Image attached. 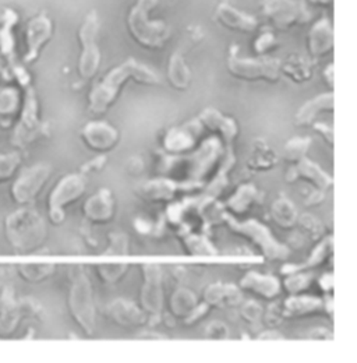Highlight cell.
<instances>
[{
    "label": "cell",
    "instance_id": "1",
    "mask_svg": "<svg viewBox=\"0 0 357 363\" xmlns=\"http://www.w3.org/2000/svg\"><path fill=\"white\" fill-rule=\"evenodd\" d=\"M129 82H135L141 86H158L161 84V77L147 65L129 57L109 70L96 84H94L89 94V112L95 115L108 112L119 98L122 87Z\"/></svg>",
    "mask_w": 357,
    "mask_h": 363
},
{
    "label": "cell",
    "instance_id": "2",
    "mask_svg": "<svg viewBox=\"0 0 357 363\" xmlns=\"http://www.w3.org/2000/svg\"><path fill=\"white\" fill-rule=\"evenodd\" d=\"M3 233L17 255L27 256L44 246L47 228L44 217L33 206H21L4 218Z\"/></svg>",
    "mask_w": 357,
    "mask_h": 363
},
{
    "label": "cell",
    "instance_id": "3",
    "mask_svg": "<svg viewBox=\"0 0 357 363\" xmlns=\"http://www.w3.org/2000/svg\"><path fill=\"white\" fill-rule=\"evenodd\" d=\"M159 0H135L126 16V28L134 43L148 50H159L172 37L171 26L164 20L151 18Z\"/></svg>",
    "mask_w": 357,
    "mask_h": 363
},
{
    "label": "cell",
    "instance_id": "4",
    "mask_svg": "<svg viewBox=\"0 0 357 363\" xmlns=\"http://www.w3.org/2000/svg\"><path fill=\"white\" fill-rule=\"evenodd\" d=\"M67 309L74 323L86 335H92L96 327V309L89 272L83 266L69 270Z\"/></svg>",
    "mask_w": 357,
    "mask_h": 363
},
{
    "label": "cell",
    "instance_id": "5",
    "mask_svg": "<svg viewBox=\"0 0 357 363\" xmlns=\"http://www.w3.org/2000/svg\"><path fill=\"white\" fill-rule=\"evenodd\" d=\"M226 69L232 77L243 82L276 83L282 77L279 59L268 56L244 57L239 55L237 45L232 46L229 50Z\"/></svg>",
    "mask_w": 357,
    "mask_h": 363
},
{
    "label": "cell",
    "instance_id": "6",
    "mask_svg": "<svg viewBox=\"0 0 357 363\" xmlns=\"http://www.w3.org/2000/svg\"><path fill=\"white\" fill-rule=\"evenodd\" d=\"M101 31V23L98 13L91 10L86 17L77 33V40L80 44V56L77 63V73L81 80L87 82L96 76L101 66V49L98 46V37Z\"/></svg>",
    "mask_w": 357,
    "mask_h": 363
},
{
    "label": "cell",
    "instance_id": "7",
    "mask_svg": "<svg viewBox=\"0 0 357 363\" xmlns=\"http://www.w3.org/2000/svg\"><path fill=\"white\" fill-rule=\"evenodd\" d=\"M260 10L276 31H289L312 20V11L306 0H261Z\"/></svg>",
    "mask_w": 357,
    "mask_h": 363
},
{
    "label": "cell",
    "instance_id": "8",
    "mask_svg": "<svg viewBox=\"0 0 357 363\" xmlns=\"http://www.w3.org/2000/svg\"><path fill=\"white\" fill-rule=\"evenodd\" d=\"M87 190V182L81 174H69L56 182L47 196V218L53 225L63 224L66 208L77 203Z\"/></svg>",
    "mask_w": 357,
    "mask_h": 363
},
{
    "label": "cell",
    "instance_id": "9",
    "mask_svg": "<svg viewBox=\"0 0 357 363\" xmlns=\"http://www.w3.org/2000/svg\"><path fill=\"white\" fill-rule=\"evenodd\" d=\"M222 220L234 233L249 239L254 246H257L260 253L268 260L288 259V256H289L288 246L279 243L273 238L269 228L261 224L260 221H256V220L237 221L227 214H223Z\"/></svg>",
    "mask_w": 357,
    "mask_h": 363
},
{
    "label": "cell",
    "instance_id": "10",
    "mask_svg": "<svg viewBox=\"0 0 357 363\" xmlns=\"http://www.w3.org/2000/svg\"><path fill=\"white\" fill-rule=\"evenodd\" d=\"M50 177L52 167L42 162L23 169L20 168L10 186V199L18 207L33 206L42 193Z\"/></svg>",
    "mask_w": 357,
    "mask_h": 363
},
{
    "label": "cell",
    "instance_id": "11",
    "mask_svg": "<svg viewBox=\"0 0 357 363\" xmlns=\"http://www.w3.org/2000/svg\"><path fill=\"white\" fill-rule=\"evenodd\" d=\"M41 308L33 299H16L11 291L0 295V337L16 333L24 318H38Z\"/></svg>",
    "mask_w": 357,
    "mask_h": 363
},
{
    "label": "cell",
    "instance_id": "12",
    "mask_svg": "<svg viewBox=\"0 0 357 363\" xmlns=\"http://www.w3.org/2000/svg\"><path fill=\"white\" fill-rule=\"evenodd\" d=\"M140 270L142 277L140 306L148 316H159L165 305L164 272L155 264H144Z\"/></svg>",
    "mask_w": 357,
    "mask_h": 363
},
{
    "label": "cell",
    "instance_id": "13",
    "mask_svg": "<svg viewBox=\"0 0 357 363\" xmlns=\"http://www.w3.org/2000/svg\"><path fill=\"white\" fill-rule=\"evenodd\" d=\"M42 133V125L38 115V102L35 94L30 91L23 99L21 111L16 119L11 144L17 148H24L34 143Z\"/></svg>",
    "mask_w": 357,
    "mask_h": 363
},
{
    "label": "cell",
    "instance_id": "14",
    "mask_svg": "<svg viewBox=\"0 0 357 363\" xmlns=\"http://www.w3.org/2000/svg\"><path fill=\"white\" fill-rule=\"evenodd\" d=\"M53 35V23L49 18L47 14L41 13L35 17H33L27 26H26V31H24V62L26 63H33L35 62L42 49L47 45V43L52 40Z\"/></svg>",
    "mask_w": 357,
    "mask_h": 363
},
{
    "label": "cell",
    "instance_id": "15",
    "mask_svg": "<svg viewBox=\"0 0 357 363\" xmlns=\"http://www.w3.org/2000/svg\"><path fill=\"white\" fill-rule=\"evenodd\" d=\"M214 20L223 28L242 34H254L260 28V21L256 16L243 11L227 1H221L215 7Z\"/></svg>",
    "mask_w": 357,
    "mask_h": 363
},
{
    "label": "cell",
    "instance_id": "16",
    "mask_svg": "<svg viewBox=\"0 0 357 363\" xmlns=\"http://www.w3.org/2000/svg\"><path fill=\"white\" fill-rule=\"evenodd\" d=\"M80 136L86 147L98 154H105L113 150L120 140V135L116 128L101 121L87 123L83 128Z\"/></svg>",
    "mask_w": 357,
    "mask_h": 363
},
{
    "label": "cell",
    "instance_id": "17",
    "mask_svg": "<svg viewBox=\"0 0 357 363\" xmlns=\"http://www.w3.org/2000/svg\"><path fill=\"white\" fill-rule=\"evenodd\" d=\"M84 218L91 224H108L115 216V199L109 189H99L83 204Z\"/></svg>",
    "mask_w": 357,
    "mask_h": 363
},
{
    "label": "cell",
    "instance_id": "18",
    "mask_svg": "<svg viewBox=\"0 0 357 363\" xmlns=\"http://www.w3.org/2000/svg\"><path fill=\"white\" fill-rule=\"evenodd\" d=\"M334 27L328 17H321L312 23L307 33V52L312 59H321L334 49Z\"/></svg>",
    "mask_w": 357,
    "mask_h": 363
},
{
    "label": "cell",
    "instance_id": "19",
    "mask_svg": "<svg viewBox=\"0 0 357 363\" xmlns=\"http://www.w3.org/2000/svg\"><path fill=\"white\" fill-rule=\"evenodd\" d=\"M201 132H203V125L198 119L191 121L180 128H175L169 130L165 136L164 140L165 150L169 154L181 155L183 152L190 151L197 144V140L200 138Z\"/></svg>",
    "mask_w": 357,
    "mask_h": 363
},
{
    "label": "cell",
    "instance_id": "20",
    "mask_svg": "<svg viewBox=\"0 0 357 363\" xmlns=\"http://www.w3.org/2000/svg\"><path fill=\"white\" fill-rule=\"evenodd\" d=\"M240 286L264 301H275L282 291V282L276 277L263 272H247L240 281Z\"/></svg>",
    "mask_w": 357,
    "mask_h": 363
},
{
    "label": "cell",
    "instance_id": "21",
    "mask_svg": "<svg viewBox=\"0 0 357 363\" xmlns=\"http://www.w3.org/2000/svg\"><path fill=\"white\" fill-rule=\"evenodd\" d=\"M108 315L115 324L125 328L144 325L148 320V315L141 309V306L128 299H115L108 306Z\"/></svg>",
    "mask_w": 357,
    "mask_h": 363
},
{
    "label": "cell",
    "instance_id": "22",
    "mask_svg": "<svg viewBox=\"0 0 357 363\" xmlns=\"http://www.w3.org/2000/svg\"><path fill=\"white\" fill-rule=\"evenodd\" d=\"M296 179L307 181L312 183L315 189H319L324 191H327L332 186L331 175H328L318 164L307 160V157L290 167V174L288 175V181L295 182Z\"/></svg>",
    "mask_w": 357,
    "mask_h": 363
},
{
    "label": "cell",
    "instance_id": "23",
    "mask_svg": "<svg viewBox=\"0 0 357 363\" xmlns=\"http://www.w3.org/2000/svg\"><path fill=\"white\" fill-rule=\"evenodd\" d=\"M325 312V301L307 296V295H292L289 299L282 302V313L285 318H306Z\"/></svg>",
    "mask_w": 357,
    "mask_h": 363
},
{
    "label": "cell",
    "instance_id": "24",
    "mask_svg": "<svg viewBox=\"0 0 357 363\" xmlns=\"http://www.w3.org/2000/svg\"><path fill=\"white\" fill-rule=\"evenodd\" d=\"M243 301L242 292L232 284H211L204 291V303L210 308H234Z\"/></svg>",
    "mask_w": 357,
    "mask_h": 363
},
{
    "label": "cell",
    "instance_id": "25",
    "mask_svg": "<svg viewBox=\"0 0 357 363\" xmlns=\"http://www.w3.org/2000/svg\"><path fill=\"white\" fill-rule=\"evenodd\" d=\"M325 112H328V113L334 112L332 91L319 94L312 99H309L306 104H303L296 113V118H295L296 125L302 126V128L312 126L314 121L317 119V116H319L321 113H325Z\"/></svg>",
    "mask_w": 357,
    "mask_h": 363
},
{
    "label": "cell",
    "instance_id": "26",
    "mask_svg": "<svg viewBox=\"0 0 357 363\" xmlns=\"http://www.w3.org/2000/svg\"><path fill=\"white\" fill-rule=\"evenodd\" d=\"M178 187V183L171 179L144 182L137 187V194L145 201H171L176 199Z\"/></svg>",
    "mask_w": 357,
    "mask_h": 363
},
{
    "label": "cell",
    "instance_id": "27",
    "mask_svg": "<svg viewBox=\"0 0 357 363\" xmlns=\"http://www.w3.org/2000/svg\"><path fill=\"white\" fill-rule=\"evenodd\" d=\"M198 121L201 122L203 128H207L211 132L220 135L227 144H230L232 140L237 136L236 122L233 119L225 116L217 109H205L200 115Z\"/></svg>",
    "mask_w": 357,
    "mask_h": 363
},
{
    "label": "cell",
    "instance_id": "28",
    "mask_svg": "<svg viewBox=\"0 0 357 363\" xmlns=\"http://www.w3.org/2000/svg\"><path fill=\"white\" fill-rule=\"evenodd\" d=\"M278 164V155L267 141L257 138L251 143L247 167L254 171H268Z\"/></svg>",
    "mask_w": 357,
    "mask_h": 363
},
{
    "label": "cell",
    "instance_id": "29",
    "mask_svg": "<svg viewBox=\"0 0 357 363\" xmlns=\"http://www.w3.org/2000/svg\"><path fill=\"white\" fill-rule=\"evenodd\" d=\"M191 70L186 63L181 49H178L172 53L168 63V82L175 90L186 91L191 86Z\"/></svg>",
    "mask_w": 357,
    "mask_h": 363
},
{
    "label": "cell",
    "instance_id": "30",
    "mask_svg": "<svg viewBox=\"0 0 357 363\" xmlns=\"http://www.w3.org/2000/svg\"><path fill=\"white\" fill-rule=\"evenodd\" d=\"M23 105V98L14 87H0V128L11 126Z\"/></svg>",
    "mask_w": 357,
    "mask_h": 363
},
{
    "label": "cell",
    "instance_id": "31",
    "mask_svg": "<svg viewBox=\"0 0 357 363\" xmlns=\"http://www.w3.org/2000/svg\"><path fill=\"white\" fill-rule=\"evenodd\" d=\"M280 73L298 84L312 80L314 70L312 62L303 56L292 55L285 62H280Z\"/></svg>",
    "mask_w": 357,
    "mask_h": 363
},
{
    "label": "cell",
    "instance_id": "32",
    "mask_svg": "<svg viewBox=\"0 0 357 363\" xmlns=\"http://www.w3.org/2000/svg\"><path fill=\"white\" fill-rule=\"evenodd\" d=\"M271 218L272 221L282 229H292L296 227L299 211L296 206L286 197L276 199L271 206Z\"/></svg>",
    "mask_w": 357,
    "mask_h": 363
},
{
    "label": "cell",
    "instance_id": "33",
    "mask_svg": "<svg viewBox=\"0 0 357 363\" xmlns=\"http://www.w3.org/2000/svg\"><path fill=\"white\" fill-rule=\"evenodd\" d=\"M16 272L20 277V279L24 282L40 284L49 279L56 272V266L52 263L24 262L16 266Z\"/></svg>",
    "mask_w": 357,
    "mask_h": 363
},
{
    "label": "cell",
    "instance_id": "34",
    "mask_svg": "<svg viewBox=\"0 0 357 363\" xmlns=\"http://www.w3.org/2000/svg\"><path fill=\"white\" fill-rule=\"evenodd\" d=\"M197 305H198L197 296L190 289L183 286H178L175 289L169 301V309L172 316L184 318V320L193 313Z\"/></svg>",
    "mask_w": 357,
    "mask_h": 363
},
{
    "label": "cell",
    "instance_id": "35",
    "mask_svg": "<svg viewBox=\"0 0 357 363\" xmlns=\"http://www.w3.org/2000/svg\"><path fill=\"white\" fill-rule=\"evenodd\" d=\"M257 200H259V190L253 184H243L227 200L226 207L234 214H244L251 208V206L257 203Z\"/></svg>",
    "mask_w": 357,
    "mask_h": 363
},
{
    "label": "cell",
    "instance_id": "36",
    "mask_svg": "<svg viewBox=\"0 0 357 363\" xmlns=\"http://www.w3.org/2000/svg\"><path fill=\"white\" fill-rule=\"evenodd\" d=\"M317 243L318 245L314 247V250H312L310 257L307 259V262L305 264L296 266L295 269H289V272H286V274L292 272H309V270L322 266L332 255V250H334L332 238L331 236H324Z\"/></svg>",
    "mask_w": 357,
    "mask_h": 363
},
{
    "label": "cell",
    "instance_id": "37",
    "mask_svg": "<svg viewBox=\"0 0 357 363\" xmlns=\"http://www.w3.org/2000/svg\"><path fill=\"white\" fill-rule=\"evenodd\" d=\"M312 145L310 137H293L286 141L283 147V158L288 164L295 165L307 157Z\"/></svg>",
    "mask_w": 357,
    "mask_h": 363
},
{
    "label": "cell",
    "instance_id": "38",
    "mask_svg": "<svg viewBox=\"0 0 357 363\" xmlns=\"http://www.w3.org/2000/svg\"><path fill=\"white\" fill-rule=\"evenodd\" d=\"M296 225L300 228V235L306 239V240H312V242H318L325 236V227L324 224L312 214L306 213V214H299L298 223Z\"/></svg>",
    "mask_w": 357,
    "mask_h": 363
},
{
    "label": "cell",
    "instance_id": "39",
    "mask_svg": "<svg viewBox=\"0 0 357 363\" xmlns=\"http://www.w3.org/2000/svg\"><path fill=\"white\" fill-rule=\"evenodd\" d=\"M129 270H130V266L123 263H106L95 267L98 278L108 285H115L120 282L126 277Z\"/></svg>",
    "mask_w": 357,
    "mask_h": 363
},
{
    "label": "cell",
    "instance_id": "40",
    "mask_svg": "<svg viewBox=\"0 0 357 363\" xmlns=\"http://www.w3.org/2000/svg\"><path fill=\"white\" fill-rule=\"evenodd\" d=\"M312 285V275L309 272H292L286 274L282 286L290 295H299Z\"/></svg>",
    "mask_w": 357,
    "mask_h": 363
},
{
    "label": "cell",
    "instance_id": "41",
    "mask_svg": "<svg viewBox=\"0 0 357 363\" xmlns=\"http://www.w3.org/2000/svg\"><path fill=\"white\" fill-rule=\"evenodd\" d=\"M23 158L18 151L0 152V183L10 181L20 171Z\"/></svg>",
    "mask_w": 357,
    "mask_h": 363
},
{
    "label": "cell",
    "instance_id": "42",
    "mask_svg": "<svg viewBox=\"0 0 357 363\" xmlns=\"http://www.w3.org/2000/svg\"><path fill=\"white\" fill-rule=\"evenodd\" d=\"M184 243V247L187 249L188 253L191 255H214L215 253V249L212 247V245L207 240V238L204 236H200V235H187L183 240Z\"/></svg>",
    "mask_w": 357,
    "mask_h": 363
},
{
    "label": "cell",
    "instance_id": "43",
    "mask_svg": "<svg viewBox=\"0 0 357 363\" xmlns=\"http://www.w3.org/2000/svg\"><path fill=\"white\" fill-rule=\"evenodd\" d=\"M278 46V40L272 31H263L260 33L254 43H253V50L257 56H267L271 50H273Z\"/></svg>",
    "mask_w": 357,
    "mask_h": 363
},
{
    "label": "cell",
    "instance_id": "44",
    "mask_svg": "<svg viewBox=\"0 0 357 363\" xmlns=\"http://www.w3.org/2000/svg\"><path fill=\"white\" fill-rule=\"evenodd\" d=\"M264 315V311L261 308L260 303H257L256 301H247V302H243L242 306H240V316L250 323V324H256V323H260L261 318Z\"/></svg>",
    "mask_w": 357,
    "mask_h": 363
},
{
    "label": "cell",
    "instance_id": "45",
    "mask_svg": "<svg viewBox=\"0 0 357 363\" xmlns=\"http://www.w3.org/2000/svg\"><path fill=\"white\" fill-rule=\"evenodd\" d=\"M129 252V238L122 232H113L109 235V245L106 253L126 255Z\"/></svg>",
    "mask_w": 357,
    "mask_h": 363
},
{
    "label": "cell",
    "instance_id": "46",
    "mask_svg": "<svg viewBox=\"0 0 357 363\" xmlns=\"http://www.w3.org/2000/svg\"><path fill=\"white\" fill-rule=\"evenodd\" d=\"M204 337L208 340H226L229 337V328L222 321H212L207 325Z\"/></svg>",
    "mask_w": 357,
    "mask_h": 363
},
{
    "label": "cell",
    "instance_id": "47",
    "mask_svg": "<svg viewBox=\"0 0 357 363\" xmlns=\"http://www.w3.org/2000/svg\"><path fill=\"white\" fill-rule=\"evenodd\" d=\"M263 318H266L267 324L272 325V327L280 324L282 320H285L283 313H282V303H279V302H272V303L269 305L267 312L263 315Z\"/></svg>",
    "mask_w": 357,
    "mask_h": 363
},
{
    "label": "cell",
    "instance_id": "48",
    "mask_svg": "<svg viewBox=\"0 0 357 363\" xmlns=\"http://www.w3.org/2000/svg\"><path fill=\"white\" fill-rule=\"evenodd\" d=\"M106 164V157L103 154H99L98 157H95L94 160H91L89 162H87L83 168H81V172L84 175L91 174V172H98L103 168V165Z\"/></svg>",
    "mask_w": 357,
    "mask_h": 363
},
{
    "label": "cell",
    "instance_id": "49",
    "mask_svg": "<svg viewBox=\"0 0 357 363\" xmlns=\"http://www.w3.org/2000/svg\"><path fill=\"white\" fill-rule=\"evenodd\" d=\"M312 126L319 136L324 137V140L327 141V144H328L329 147H332V143H334L332 128L328 126V125H325V123H312Z\"/></svg>",
    "mask_w": 357,
    "mask_h": 363
},
{
    "label": "cell",
    "instance_id": "50",
    "mask_svg": "<svg viewBox=\"0 0 357 363\" xmlns=\"http://www.w3.org/2000/svg\"><path fill=\"white\" fill-rule=\"evenodd\" d=\"M307 338L310 340H321V341H327V340H332V333L324 327H317V328H312L307 335Z\"/></svg>",
    "mask_w": 357,
    "mask_h": 363
},
{
    "label": "cell",
    "instance_id": "51",
    "mask_svg": "<svg viewBox=\"0 0 357 363\" xmlns=\"http://www.w3.org/2000/svg\"><path fill=\"white\" fill-rule=\"evenodd\" d=\"M325 199V191L324 190H319V189H314V191L310 193V196L306 197L305 200V204L307 207H315L318 204H321Z\"/></svg>",
    "mask_w": 357,
    "mask_h": 363
},
{
    "label": "cell",
    "instance_id": "52",
    "mask_svg": "<svg viewBox=\"0 0 357 363\" xmlns=\"http://www.w3.org/2000/svg\"><path fill=\"white\" fill-rule=\"evenodd\" d=\"M322 79H324L325 84L329 87V90H332V89H334V66H332V63H329V65L324 69V72H322Z\"/></svg>",
    "mask_w": 357,
    "mask_h": 363
},
{
    "label": "cell",
    "instance_id": "53",
    "mask_svg": "<svg viewBox=\"0 0 357 363\" xmlns=\"http://www.w3.org/2000/svg\"><path fill=\"white\" fill-rule=\"evenodd\" d=\"M142 161L140 158H132L129 162H128V171L132 174V175H137L142 171Z\"/></svg>",
    "mask_w": 357,
    "mask_h": 363
},
{
    "label": "cell",
    "instance_id": "54",
    "mask_svg": "<svg viewBox=\"0 0 357 363\" xmlns=\"http://www.w3.org/2000/svg\"><path fill=\"white\" fill-rule=\"evenodd\" d=\"M283 337L280 335V333H276V331H266L263 333L259 340H282Z\"/></svg>",
    "mask_w": 357,
    "mask_h": 363
},
{
    "label": "cell",
    "instance_id": "55",
    "mask_svg": "<svg viewBox=\"0 0 357 363\" xmlns=\"http://www.w3.org/2000/svg\"><path fill=\"white\" fill-rule=\"evenodd\" d=\"M312 6H318V7H332L334 0H307Z\"/></svg>",
    "mask_w": 357,
    "mask_h": 363
}]
</instances>
